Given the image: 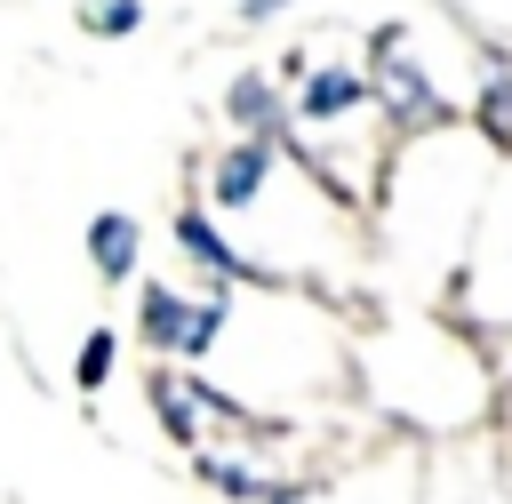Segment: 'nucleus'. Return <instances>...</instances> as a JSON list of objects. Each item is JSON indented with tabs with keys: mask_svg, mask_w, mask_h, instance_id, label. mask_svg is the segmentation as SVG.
Wrapping results in <instances>:
<instances>
[{
	"mask_svg": "<svg viewBox=\"0 0 512 504\" xmlns=\"http://www.w3.org/2000/svg\"><path fill=\"white\" fill-rule=\"evenodd\" d=\"M136 24H144V0H88L80 8V32L88 40H128Z\"/></svg>",
	"mask_w": 512,
	"mask_h": 504,
	"instance_id": "obj_11",
	"label": "nucleus"
},
{
	"mask_svg": "<svg viewBox=\"0 0 512 504\" xmlns=\"http://www.w3.org/2000/svg\"><path fill=\"white\" fill-rule=\"evenodd\" d=\"M168 232H176L184 264L208 280V296H232V288H248V280H256V288H272V280H264V264H256L248 248H232V240H224L216 208H176V224H168Z\"/></svg>",
	"mask_w": 512,
	"mask_h": 504,
	"instance_id": "obj_4",
	"label": "nucleus"
},
{
	"mask_svg": "<svg viewBox=\"0 0 512 504\" xmlns=\"http://www.w3.org/2000/svg\"><path fill=\"white\" fill-rule=\"evenodd\" d=\"M280 168H288V144H272V136H232V144L208 160V208H216V216H248V208L280 184Z\"/></svg>",
	"mask_w": 512,
	"mask_h": 504,
	"instance_id": "obj_3",
	"label": "nucleus"
},
{
	"mask_svg": "<svg viewBox=\"0 0 512 504\" xmlns=\"http://www.w3.org/2000/svg\"><path fill=\"white\" fill-rule=\"evenodd\" d=\"M472 136L496 160H512V56H488V72L472 88Z\"/></svg>",
	"mask_w": 512,
	"mask_h": 504,
	"instance_id": "obj_8",
	"label": "nucleus"
},
{
	"mask_svg": "<svg viewBox=\"0 0 512 504\" xmlns=\"http://www.w3.org/2000/svg\"><path fill=\"white\" fill-rule=\"evenodd\" d=\"M296 0H240V24H272V16H288Z\"/></svg>",
	"mask_w": 512,
	"mask_h": 504,
	"instance_id": "obj_12",
	"label": "nucleus"
},
{
	"mask_svg": "<svg viewBox=\"0 0 512 504\" xmlns=\"http://www.w3.org/2000/svg\"><path fill=\"white\" fill-rule=\"evenodd\" d=\"M112 368H120V336H112V328H88V336H80V360H72V384H80V392H104Z\"/></svg>",
	"mask_w": 512,
	"mask_h": 504,
	"instance_id": "obj_10",
	"label": "nucleus"
},
{
	"mask_svg": "<svg viewBox=\"0 0 512 504\" xmlns=\"http://www.w3.org/2000/svg\"><path fill=\"white\" fill-rule=\"evenodd\" d=\"M88 264H96V280H136V264H144V224L128 216V208H96L88 216Z\"/></svg>",
	"mask_w": 512,
	"mask_h": 504,
	"instance_id": "obj_7",
	"label": "nucleus"
},
{
	"mask_svg": "<svg viewBox=\"0 0 512 504\" xmlns=\"http://www.w3.org/2000/svg\"><path fill=\"white\" fill-rule=\"evenodd\" d=\"M232 328V296H184L168 280H144L136 288V344H152L160 360H208Z\"/></svg>",
	"mask_w": 512,
	"mask_h": 504,
	"instance_id": "obj_2",
	"label": "nucleus"
},
{
	"mask_svg": "<svg viewBox=\"0 0 512 504\" xmlns=\"http://www.w3.org/2000/svg\"><path fill=\"white\" fill-rule=\"evenodd\" d=\"M368 80H376V112H384L400 136H432V128H456L448 96L432 88L424 56L408 48V24H376V40H368Z\"/></svg>",
	"mask_w": 512,
	"mask_h": 504,
	"instance_id": "obj_1",
	"label": "nucleus"
},
{
	"mask_svg": "<svg viewBox=\"0 0 512 504\" xmlns=\"http://www.w3.org/2000/svg\"><path fill=\"white\" fill-rule=\"evenodd\" d=\"M224 120H232V136H272V144L296 136V104L272 88V72H240L224 88Z\"/></svg>",
	"mask_w": 512,
	"mask_h": 504,
	"instance_id": "obj_6",
	"label": "nucleus"
},
{
	"mask_svg": "<svg viewBox=\"0 0 512 504\" xmlns=\"http://www.w3.org/2000/svg\"><path fill=\"white\" fill-rule=\"evenodd\" d=\"M200 480L216 488V496H232V504H264L280 480L272 472H256V464H240V456H200Z\"/></svg>",
	"mask_w": 512,
	"mask_h": 504,
	"instance_id": "obj_9",
	"label": "nucleus"
},
{
	"mask_svg": "<svg viewBox=\"0 0 512 504\" xmlns=\"http://www.w3.org/2000/svg\"><path fill=\"white\" fill-rule=\"evenodd\" d=\"M288 104H296V128H344V120L376 112V80H368V64H320V72H304V88Z\"/></svg>",
	"mask_w": 512,
	"mask_h": 504,
	"instance_id": "obj_5",
	"label": "nucleus"
}]
</instances>
